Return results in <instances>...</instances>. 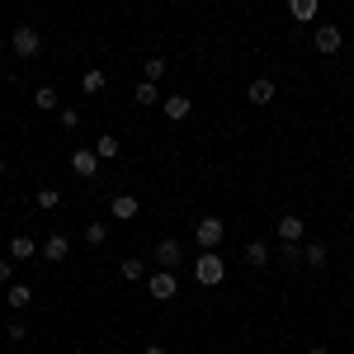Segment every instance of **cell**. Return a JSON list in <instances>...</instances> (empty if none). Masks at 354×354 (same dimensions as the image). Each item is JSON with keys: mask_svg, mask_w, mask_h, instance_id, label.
Instances as JSON below:
<instances>
[{"mask_svg": "<svg viewBox=\"0 0 354 354\" xmlns=\"http://www.w3.org/2000/svg\"><path fill=\"white\" fill-rule=\"evenodd\" d=\"M194 279H198L203 288H218L222 279H227V265H222V255H213V250H203V255L194 260Z\"/></svg>", "mask_w": 354, "mask_h": 354, "instance_id": "1", "label": "cell"}, {"mask_svg": "<svg viewBox=\"0 0 354 354\" xmlns=\"http://www.w3.org/2000/svg\"><path fill=\"white\" fill-rule=\"evenodd\" d=\"M222 236H227V222L222 218H198L194 222V241H198V250H218Z\"/></svg>", "mask_w": 354, "mask_h": 354, "instance_id": "2", "label": "cell"}, {"mask_svg": "<svg viewBox=\"0 0 354 354\" xmlns=\"http://www.w3.org/2000/svg\"><path fill=\"white\" fill-rule=\"evenodd\" d=\"M43 53V38H38V28H28V24H19L15 28V57H38Z\"/></svg>", "mask_w": 354, "mask_h": 354, "instance_id": "3", "label": "cell"}, {"mask_svg": "<svg viewBox=\"0 0 354 354\" xmlns=\"http://www.w3.org/2000/svg\"><path fill=\"white\" fill-rule=\"evenodd\" d=\"M147 293H151L156 302H170L175 293H180V283H175V274H170V270H161V274L147 279Z\"/></svg>", "mask_w": 354, "mask_h": 354, "instance_id": "4", "label": "cell"}, {"mask_svg": "<svg viewBox=\"0 0 354 354\" xmlns=\"http://www.w3.org/2000/svg\"><path fill=\"white\" fill-rule=\"evenodd\" d=\"M71 170H76L81 180H95V175H100V151H90V147L71 151Z\"/></svg>", "mask_w": 354, "mask_h": 354, "instance_id": "5", "label": "cell"}, {"mask_svg": "<svg viewBox=\"0 0 354 354\" xmlns=\"http://www.w3.org/2000/svg\"><path fill=\"white\" fill-rule=\"evenodd\" d=\"M340 43H345V33H340V28L317 24V53H322V57H335V53H340Z\"/></svg>", "mask_w": 354, "mask_h": 354, "instance_id": "6", "label": "cell"}, {"mask_svg": "<svg viewBox=\"0 0 354 354\" xmlns=\"http://www.w3.org/2000/svg\"><path fill=\"white\" fill-rule=\"evenodd\" d=\"M161 109H165V118H170V123H180V118H189L194 100H189V95H165V100H161Z\"/></svg>", "mask_w": 354, "mask_h": 354, "instance_id": "7", "label": "cell"}, {"mask_svg": "<svg viewBox=\"0 0 354 354\" xmlns=\"http://www.w3.org/2000/svg\"><path fill=\"white\" fill-rule=\"evenodd\" d=\"M180 260H185V250H180V241H170V236H165V241L156 245V265H161V270H175Z\"/></svg>", "mask_w": 354, "mask_h": 354, "instance_id": "8", "label": "cell"}, {"mask_svg": "<svg viewBox=\"0 0 354 354\" xmlns=\"http://www.w3.org/2000/svg\"><path fill=\"white\" fill-rule=\"evenodd\" d=\"M109 218H118V222L137 218V198H133V194H113V198H109Z\"/></svg>", "mask_w": 354, "mask_h": 354, "instance_id": "9", "label": "cell"}, {"mask_svg": "<svg viewBox=\"0 0 354 354\" xmlns=\"http://www.w3.org/2000/svg\"><path fill=\"white\" fill-rule=\"evenodd\" d=\"M43 255H48V260H66V255H71V241H66V236H62V232H53V236H48V241H43Z\"/></svg>", "mask_w": 354, "mask_h": 354, "instance_id": "10", "label": "cell"}, {"mask_svg": "<svg viewBox=\"0 0 354 354\" xmlns=\"http://www.w3.org/2000/svg\"><path fill=\"white\" fill-rule=\"evenodd\" d=\"M28 302H33V288H28V283H10V288H5V307L19 312V307H28Z\"/></svg>", "mask_w": 354, "mask_h": 354, "instance_id": "11", "label": "cell"}, {"mask_svg": "<svg viewBox=\"0 0 354 354\" xmlns=\"http://www.w3.org/2000/svg\"><path fill=\"white\" fill-rule=\"evenodd\" d=\"M317 5H322V0H288V15H293L298 24H312V19H317Z\"/></svg>", "mask_w": 354, "mask_h": 354, "instance_id": "12", "label": "cell"}, {"mask_svg": "<svg viewBox=\"0 0 354 354\" xmlns=\"http://www.w3.org/2000/svg\"><path fill=\"white\" fill-rule=\"evenodd\" d=\"M245 265H250V270H265V265H270V245L250 241V245H245Z\"/></svg>", "mask_w": 354, "mask_h": 354, "instance_id": "13", "label": "cell"}, {"mask_svg": "<svg viewBox=\"0 0 354 354\" xmlns=\"http://www.w3.org/2000/svg\"><path fill=\"white\" fill-rule=\"evenodd\" d=\"M104 85H109V76H104L100 66H90V71H85V76H81V90H85V95H100Z\"/></svg>", "mask_w": 354, "mask_h": 354, "instance_id": "14", "label": "cell"}, {"mask_svg": "<svg viewBox=\"0 0 354 354\" xmlns=\"http://www.w3.org/2000/svg\"><path fill=\"white\" fill-rule=\"evenodd\" d=\"M245 100H250V104H270V100H274V81H250Z\"/></svg>", "mask_w": 354, "mask_h": 354, "instance_id": "15", "label": "cell"}, {"mask_svg": "<svg viewBox=\"0 0 354 354\" xmlns=\"http://www.w3.org/2000/svg\"><path fill=\"white\" fill-rule=\"evenodd\" d=\"M33 250H38V245H33V236H24V232L10 241V255H15V260H33Z\"/></svg>", "mask_w": 354, "mask_h": 354, "instance_id": "16", "label": "cell"}, {"mask_svg": "<svg viewBox=\"0 0 354 354\" xmlns=\"http://www.w3.org/2000/svg\"><path fill=\"white\" fill-rule=\"evenodd\" d=\"M302 260L322 270V265H326V260H330V250H326V245H322V241H312V245H302Z\"/></svg>", "mask_w": 354, "mask_h": 354, "instance_id": "17", "label": "cell"}, {"mask_svg": "<svg viewBox=\"0 0 354 354\" xmlns=\"http://www.w3.org/2000/svg\"><path fill=\"white\" fill-rule=\"evenodd\" d=\"M85 245H109V227L104 222H85Z\"/></svg>", "mask_w": 354, "mask_h": 354, "instance_id": "18", "label": "cell"}, {"mask_svg": "<svg viewBox=\"0 0 354 354\" xmlns=\"http://www.w3.org/2000/svg\"><path fill=\"white\" fill-rule=\"evenodd\" d=\"M57 104H62V100H57V90H53V85H43V90L33 95V109H43V113H53Z\"/></svg>", "mask_w": 354, "mask_h": 354, "instance_id": "19", "label": "cell"}, {"mask_svg": "<svg viewBox=\"0 0 354 354\" xmlns=\"http://www.w3.org/2000/svg\"><path fill=\"white\" fill-rule=\"evenodd\" d=\"M279 236L283 241H302V218H279Z\"/></svg>", "mask_w": 354, "mask_h": 354, "instance_id": "20", "label": "cell"}, {"mask_svg": "<svg viewBox=\"0 0 354 354\" xmlns=\"http://www.w3.org/2000/svg\"><path fill=\"white\" fill-rule=\"evenodd\" d=\"M142 76H147V81L156 85L165 76V57H147V62H142Z\"/></svg>", "mask_w": 354, "mask_h": 354, "instance_id": "21", "label": "cell"}, {"mask_svg": "<svg viewBox=\"0 0 354 354\" xmlns=\"http://www.w3.org/2000/svg\"><path fill=\"white\" fill-rule=\"evenodd\" d=\"M95 151H100V161H113V156H118V137H100V142H95Z\"/></svg>", "mask_w": 354, "mask_h": 354, "instance_id": "22", "label": "cell"}, {"mask_svg": "<svg viewBox=\"0 0 354 354\" xmlns=\"http://www.w3.org/2000/svg\"><path fill=\"white\" fill-rule=\"evenodd\" d=\"M137 104H161V90H156L151 81H142L137 85Z\"/></svg>", "mask_w": 354, "mask_h": 354, "instance_id": "23", "label": "cell"}, {"mask_svg": "<svg viewBox=\"0 0 354 354\" xmlns=\"http://www.w3.org/2000/svg\"><path fill=\"white\" fill-rule=\"evenodd\" d=\"M118 274L133 283V279H147V265H142V260H123V265H118Z\"/></svg>", "mask_w": 354, "mask_h": 354, "instance_id": "24", "label": "cell"}, {"mask_svg": "<svg viewBox=\"0 0 354 354\" xmlns=\"http://www.w3.org/2000/svg\"><path fill=\"white\" fill-rule=\"evenodd\" d=\"M62 203V194L57 189H38V208H57Z\"/></svg>", "mask_w": 354, "mask_h": 354, "instance_id": "25", "label": "cell"}, {"mask_svg": "<svg viewBox=\"0 0 354 354\" xmlns=\"http://www.w3.org/2000/svg\"><path fill=\"white\" fill-rule=\"evenodd\" d=\"M279 255H283V260H302V241H283Z\"/></svg>", "mask_w": 354, "mask_h": 354, "instance_id": "26", "label": "cell"}, {"mask_svg": "<svg viewBox=\"0 0 354 354\" xmlns=\"http://www.w3.org/2000/svg\"><path fill=\"white\" fill-rule=\"evenodd\" d=\"M62 128H81V109H62Z\"/></svg>", "mask_w": 354, "mask_h": 354, "instance_id": "27", "label": "cell"}, {"mask_svg": "<svg viewBox=\"0 0 354 354\" xmlns=\"http://www.w3.org/2000/svg\"><path fill=\"white\" fill-rule=\"evenodd\" d=\"M10 270H15V265H10V260H0V283H10Z\"/></svg>", "mask_w": 354, "mask_h": 354, "instance_id": "28", "label": "cell"}, {"mask_svg": "<svg viewBox=\"0 0 354 354\" xmlns=\"http://www.w3.org/2000/svg\"><path fill=\"white\" fill-rule=\"evenodd\" d=\"M142 354H165V345H147V350H142Z\"/></svg>", "mask_w": 354, "mask_h": 354, "instance_id": "29", "label": "cell"}, {"mask_svg": "<svg viewBox=\"0 0 354 354\" xmlns=\"http://www.w3.org/2000/svg\"><path fill=\"white\" fill-rule=\"evenodd\" d=\"M307 354H330V350H322V345H317V350H307Z\"/></svg>", "mask_w": 354, "mask_h": 354, "instance_id": "30", "label": "cell"}, {"mask_svg": "<svg viewBox=\"0 0 354 354\" xmlns=\"http://www.w3.org/2000/svg\"><path fill=\"white\" fill-rule=\"evenodd\" d=\"M0 175H5V156H0Z\"/></svg>", "mask_w": 354, "mask_h": 354, "instance_id": "31", "label": "cell"}, {"mask_svg": "<svg viewBox=\"0 0 354 354\" xmlns=\"http://www.w3.org/2000/svg\"><path fill=\"white\" fill-rule=\"evenodd\" d=\"M104 354H118V350H104Z\"/></svg>", "mask_w": 354, "mask_h": 354, "instance_id": "32", "label": "cell"}, {"mask_svg": "<svg viewBox=\"0 0 354 354\" xmlns=\"http://www.w3.org/2000/svg\"><path fill=\"white\" fill-rule=\"evenodd\" d=\"M0 307H5V298H0Z\"/></svg>", "mask_w": 354, "mask_h": 354, "instance_id": "33", "label": "cell"}, {"mask_svg": "<svg viewBox=\"0 0 354 354\" xmlns=\"http://www.w3.org/2000/svg\"><path fill=\"white\" fill-rule=\"evenodd\" d=\"M0 62H5V57H0Z\"/></svg>", "mask_w": 354, "mask_h": 354, "instance_id": "34", "label": "cell"}]
</instances>
